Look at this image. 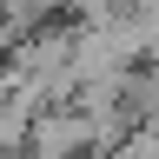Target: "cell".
Instances as JSON below:
<instances>
[]
</instances>
